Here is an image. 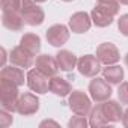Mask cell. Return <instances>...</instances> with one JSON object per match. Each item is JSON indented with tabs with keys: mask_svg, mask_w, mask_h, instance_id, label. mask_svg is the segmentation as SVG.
<instances>
[{
	"mask_svg": "<svg viewBox=\"0 0 128 128\" xmlns=\"http://www.w3.org/2000/svg\"><path fill=\"white\" fill-rule=\"evenodd\" d=\"M26 83H27V86L32 92L39 94V95H44L50 90V77H47L45 74H42L36 68L29 70Z\"/></svg>",
	"mask_w": 128,
	"mask_h": 128,
	"instance_id": "7",
	"label": "cell"
},
{
	"mask_svg": "<svg viewBox=\"0 0 128 128\" xmlns=\"http://www.w3.org/2000/svg\"><path fill=\"white\" fill-rule=\"evenodd\" d=\"M18 86L6 78L0 80V104H2V108L15 113L17 112V104H18Z\"/></svg>",
	"mask_w": 128,
	"mask_h": 128,
	"instance_id": "1",
	"label": "cell"
},
{
	"mask_svg": "<svg viewBox=\"0 0 128 128\" xmlns=\"http://www.w3.org/2000/svg\"><path fill=\"white\" fill-rule=\"evenodd\" d=\"M70 33H71V29L70 26H65V24H53L47 29L45 32V39L48 41L50 45L53 47H62L65 45L70 39Z\"/></svg>",
	"mask_w": 128,
	"mask_h": 128,
	"instance_id": "6",
	"label": "cell"
},
{
	"mask_svg": "<svg viewBox=\"0 0 128 128\" xmlns=\"http://www.w3.org/2000/svg\"><path fill=\"white\" fill-rule=\"evenodd\" d=\"M50 92L54 94L56 96L65 98L72 92V86L65 78H62L59 76H53V77H50Z\"/></svg>",
	"mask_w": 128,
	"mask_h": 128,
	"instance_id": "17",
	"label": "cell"
},
{
	"mask_svg": "<svg viewBox=\"0 0 128 128\" xmlns=\"http://www.w3.org/2000/svg\"><path fill=\"white\" fill-rule=\"evenodd\" d=\"M20 45L32 56H38L41 51V38L35 33H24L20 39Z\"/></svg>",
	"mask_w": 128,
	"mask_h": 128,
	"instance_id": "18",
	"label": "cell"
},
{
	"mask_svg": "<svg viewBox=\"0 0 128 128\" xmlns=\"http://www.w3.org/2000/svg\"><path fill=\"white\" fill-rule=\"evenodd\" d=\"M92 18H90V14L88 12H76L70 17V21H68V26L71 29L72 33H77V35H82V33H86L89 32L90 26H92Z\"/></svg>",
	"mask_w": 128,
	"mask_h": 128,
	"instance_id": "10",
	"label": "cell"
},
{
	"mask_svg": "<svg viewBox=\"0 0 128 128\" xmlns=\"http://www.w3.org/2000/svg\"><path fill=\"white\" fill-rule=\"evenodd\" d=\"M2 11L8 12V11H20L21 8V0H2Z\"/></svg>",
	"mask_w": 128,
	"mask_h": 128,
	"instance_id": "24",
	"label": "cell"
},
{
	"mask_svg": "<svg viewBox=\"0 0 128 128\" xmlns=\"http://www.w3.org/2000/svg\"><path fill=\"white\" fill-rule=\"evenodd\" d=\"M96 6L100 9H102L104 12L110 14L112 17H116L120 9L119 0H96Z\"/></svg>",
	"mask_w": 128,
	"mask_h": 128,
	"instance_id": "22",
	"label": "cell"
},
{
	"mask_svg": "<svg viewBox=\"0 0 128 128\" xmlns=\"http://www.w3.org/2000/svg\"><path fill=\"white\" fill-rule=\"evenodd\" d=\"M12 122H14V116H12L11 112H8L5 108L0 110V126H2V128H8L9 125H12Z\"/></svg>",
	"mask_w": 128,
	"mask_h": 128,
	"instance_id": "26",
	"label": "cell"
},
{
	"mask_svg": "<svg viewBox=\"0 0 128 128\" xmlns=\"http://www.w3.org/2000/svg\"><path fill=\"white\" fill-rule=\"evenodd\" d=\"M90 18H92V23L94 26L100 27V29H104V27H108L112 23H113V18L110 14L104 12L102 9H100L98 6H95L92 11H90Z\"/></svg>",
	"mask_w": 128,
	"mask_h": 128,
	"instance_id": "20",
	"label": "cell"
},
{
	"mask_svg": "<svg viewBox=\"0 0 128 128\" xmlns=\"http://www.w3.org/2000/svg\"><path fill=\"white\" fill-rule=\"evenodd\" d=\"M20 12L27 26H41L45 20V12L35 0H21Z\"/></svg>",
	"mask_w": 128,
	"mask_h": 128,
	"instance_id": "3",
	"label": "cell"
},
{
	"mask_svg": "<svg viewBox=\"0 0 128 128\" xmlns=\"http://www.w3.org/2000/svg\"><path fill=\"white\" fill-rule=\"evenodd\" d=\"M36 3H44V2H48V0H35Z\"/></svg>",
	"mask_w": 128,
	"mask_h": 128,
	"instance_id": "33",
	"label": "cell"
},
{
	"mask_svg": "<svg viewBox=\"0 0 128 128\" xmlns=\"http://www.w3.org/2000/svg\"><path fill=\"white\" fill-rule=\"evenodd\" d=\"M2 66H5L6 65V59H8V56H6V50L5 48H2Z\"/></svg>",
	"mask_w": 128,
	"mask_h": 128,
	"instance_id": "30",
	"label": "cell"
},
{
	"mask_svg": "<svg viewBox=\"0 0 128 128\" xmlns=\"http://www.w3.org/2000/svg\"><path fill=\"white\" fill-rule=\"evenodd\" d=\"M9 60H11L12 65L20 66V68H23V70H29L32 65H35L33 56H32L27 50H24L21 45H17V47H14V48L11 50V53H9Z\"/></svg>",
	"mask_w": 128,
	"mask_h": 128,
	"instance_id": "12",
	"label": "cell"
},
{
	"mask_svg": "<svg viewBox=\"0 0 128 128\" xmlns=\"http://www.w3.org/2000/svg\"><path fill=\"white\" fill-rule=\"evenodd\" d=\"M35 68L38 71H41L42 74H45L47 77L57 76V71L60 70L56 57H53L50 54H38L35 59Z\"/></svg>",
	"mask_w": 128,
	"mask_h": 128,
	"instance_id": "11",
	"label": "cell"
},
{
	"mask_svg": "<svg viewBox=\"0 0 128 128\" xmlns=\"http://www.w3.org/2000/svg\"><path fill=\"white\" fill-rule=\"evenodd\" d=\"M102 77L110 83V84H120L124 80V68L119 65H106L102 68Z\"/></svg>",
	"mask_w": 128,
	"mask_h": 128,
	"instance_id": "19",
	"label": "cell"
},
{
	"mask_svg": "<svg viewBox=\"0 0 128 128\" xmlns=\"http://www.w3.org/2000/svg\"><path fill=\"white\" fill-rule=\"evenodd\" d=\"M89 126V119L83 114H76L68 120V128H86Z\"/></svg>",
	"mask_w": 128,
	"mask_h": 128,
	"instance_id": "23",
	"label": "cell"
},
{
	"mask_svg": "<svg viewBox=\"0 0 128 128\" xmlns=\"http://www.w3.org/2000/svg\"><path fill=\"white\" fill-rule=\"evenodd\" d=\"M95 56L100 59V62L102 65H114L120 60V54L119 50L114 44L112 42H102L96 47V53Z\"/></svg>",
	"mask_w": 128,
	"mask_h": 128,
	"instance_id": "8",
	"label": "cell"
},
{
	"mask_svg": "<svg viewBox=\"0 0 128 128\" xmlns=\"http://www.w3.org/2000/svg\"><path fill=\"white\" fill-rule=\"evenodd\" d=\"M124 62H125V65H126V66H128V53H126V54H125V57H124Z\"/></svg>",
	"mask_w": 128,
	"mask_h": 128,
	"instance_id": "31",
	"label": "cell"
},
{
	"mask_svg": "<svg viewBox=\"0 0 128 128\" xmlns=\"http://www.w3.org/2000/svg\"><path fill=\"white\" fill-rule=\"evenodd\" d=\"M107 125H108V122H107V119L102 114L101 102H96V106L92 107V110L89 113V126H92V128H102V126H107Z\"/></svg>",
	"mask_w": 128,
	"mask_h": 128,
	"instance_id": "21",
	"label": "cell"
},
{
	"mask_svg": "<svg viewBox=\"0 0 128 128\" xmlns=\"http://www.w3.org/2000/svg\"><path fill=\"white\" fill-rule=\"evenodd\" d=\"M101 65L102 63L100 62V59L95 54H84V56L78 57V60H77V70L86 78L96 77L102 71Z\"/></svg>",
	"mask_w": 128,
	"mask_h": 128,
	"instance_id": "5",
	"label": "cell"
},
{
	"mask_svg": "<svg viewBox=\"0 0 128 128\" xmlns=\"http://www.w3.org/2000/svg\"><path fill=\"white\" fill-rule=\"evenodd\" d=\"M89 95L92 98V101L95 102H104L107 100H110L113 90H112V86L110 83L102 77V78H98V77H94L89 83Z\"/></svg>",
	"mask_w": 128,
	"mask_h": 128,
	"instance_id": "4",
	"label": "cell"
},
{
	"mask_svg": "<svg viewBox=\"0 0 128 128\" xmlns=\"http://www.w3.org/2000/svg\"><path fill=\"white\" fill-rule=\"evenodd\" d=\"M38 110H39V98L35 94L24 92L20 95L17 104V113H20L21 116H32Z\"/></svg>",
	"mask_w": 128,
	"mask_h": 128,
	"instance_id": "9",
	"label": "cell"
},
{
	"mask_svg": "<svg viewBox=\"0 0 128 128\" xmlns=\"http://www.w3.org/2000/svg\"><path fill=\"white\" fill-rule=\"evenodd\" d=\"M122 125L125 126V128H128V108L124 112V114H122Z\"/></svg>",
	"mask_w": 128,
	"mask_h": 128,
	"instance_id": "29",
	"label": "cell"
},
{
	"mask_svg": "<svg viewBox=\"0 0 128 128\" xmlns=\"http://www.w3.org/2000/svg\"><path fill=\"white\" fill-rule=\"evenodd\" d=\"M56 60L59 63L60 71L70 72L74 68H77V60H78V57L72 51H70V50H59L56 53Z\"/></svg>",
	"mask_w": 128,
	"mask_h": 128,
	"instance_id": "16",
	"label": "cell"
},
{
	"mask_svg": "<svg viewBox=\"0 0 128 128\" xmlns=\"http://www.w3.org/2000/svg\"><path fill=\"white\" fill-rule=\"evenodd\" d=\"M118 100L120 104L128 106V82H122L118 88Z\"/></svg>",
	"mask_w": 128,
	"mask_h": 128,
	"instance_id": "25",
	"label": "cell"
},
{
	"mask_svg": "<svg viewBox=\"0 0 128 128\" xmlns=\"http://www.w3.org/2000/svg\"><path fill=\"white\" fill-rule=\"evenodd\" d=\"M0 78H6L12 83H15L18 88L24 84V82H27V74L24 76L23 68L15 66V65H5L2 66V71H0Z\"/></svg>",
	"mask_w": 128,
	"mask_h": 128,
	"instance_id": "14",
	"label": "cell"
},
{
	"mask_svg": "<svg viewBox=\"0 0 128 128\" xmlns=\"http://www.w3.org/2000/svg\"><path fill=\"white\" fill-rule=\"evenodd\" d=\"M118 30L124 36H128V14H124V15L119 17V20H118Z\"/></svg>",
	"mask_w": 128,
	"mask_h": 128,
	"instance_id": "27",
	"label": "cell"
},
{
	"mask_svg": "<svg viewBox=\"0 0 128 128\" xmlns=\"http://www.w3.org/2000/svg\"><path fill=\"white\" fill-rule=\"evenodd\" d=\"M68 107L71 108V112L74 114L89 116V113L92 110V98H90V95H88L86 92H83L80 89L72 90L68 95Z\"/></svg>",
	"mask_w": 128,
	"mask_h": 128,
	"instance_id": "2",
	"label": "cell"
},
{
	"mask_svg": "<svg viewBox=\"0 0 128 128\" xmlns=\"http://www.w3.org/2000/svg\"><path fill=\"white\" fill-rule=\"evenodd\" d=\"M60 2H65V3H70V2H74V0H60Z\"/></svg>",
	"mask_w": 128,
	"mask_h": 128,
	"instance_id": "34",
	"label": "cell"
},
{
	"mask_svg": "<svg viewBox=\"0 0 128 128\" xmlns=\"http://www.w3.org/2000/svg\"><path fill=\"white\" fill-rule=\"evenodd\" d=\"M45 126H54V128H59V124L56 120H51V119H45L39 124V128H45Z\"/></svg>",
	"mask_w": 128,
	"mask_h": 128,
	"instance_id": "28",
	"label": "cell"
},
{
	"mask_svg": "<svg viewBox=\"0 0 128 128\" xmlns=\"http://www.w3.org/2000/svg\"><path fill=\"white\" fill-rule=\"evenodd\" d=\"M2 24L8 30L20 32L26 23H24V18L20 11H8V12H3V15H2Z\"/></svg>",
	"mask_w": 128,
	"mask_h": 128,
	"instance_id": "15",
	"label": "cell"
},
{
	"mask_svg": "<svg viewBox=\"0 0 128 128\" xmlns=\"http://www.w3.org/2000/svg\"><path fill=\"white\" fill-rule=\"evenodd\" d=\"M101 110H102V114H104V118L107 119L108 124H116V122L122 120L124 110H122V107L118 101L107 100V101L101 102Z\"/></svg>",
	"mask_w": 128,
	"mask_h": 128,
	"instance_id": "13",
	"label": "cell"
},
{
	"mask_svg": "<svg viewBox=\"0 0 128 128\" xmlns=\"http://www.w3.org/2000/svg\"><path fill=\"white\" fill-rule=\"evenodd\" d=\"M119 3H120V5H126V6H128V0H119Z\"/></svg>",
	"mask_w": 128,
	"mask_h": 128,
	"instance_id": "32",
	"label": "cell"
}]
</instances>
